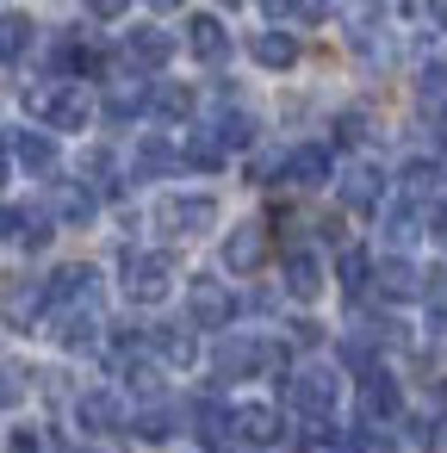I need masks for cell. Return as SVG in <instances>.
<instances>
[{
    "instance_id": "obj_1",
    "label": "cell",
    "mask_w": 447,
    "mask_h": 453,
    "mask_svg": "<svg viewBox=\"0 0 447 453\" xmlns=\"http://www.w3.org/2000/svg\"><path fill=\"white\" fill-rule=\"evenodd\" d=\"M26 106H32V119H38L44 131H81V125L94 119V106H88V94H81L75 81L38 88V94H26Z\"/></svg>"
},
{
    "instance_id": "obj_2",
    "label": "cell",
    "mask_w": 447,
    "mask_h": 453,
    "mask_svg": "<svg viewBox=\"0 0 447 453\" xmlns=\"http://www.w3.org/2000/svg\"><path fill=\"white\" fill-rule=\"evenodd\" d=\"M168 292H174V255L168 249H143V255L125 249V298L131 304H162Z\"/></svg>"
},
{
    "instance_id": "obj_3",
    "label": "cell",
    "mask_w": 447,
    "mask_h": 453,
    "mask_svg": "<svg viewBox=\"0 0 447 453\" xmlns=\"http://www.w3.org/2000/svg\"><path fill=\"white\" fill-rule=\"evenodd\" d=\"M286 354H280V342H261V335H230V342H218V372L224 379H255V372H267V366H280Z\"/></svg>"
},
{
    "instance_id": "obj_4",
    "label": "cell",
    "mask_w": 447,
    "mask_h": 453,
    "mask_svg": "<svg viewBox=\"0 0 447 453\" xmlns=\"http://www.w3.org/2000/svg\"><path fill=\"white\" fill-rule=\"evenodd\" d=\"M162 230L168 236H205L212 224H218V199H205V193H174V199H162Z\"/></svg>"
},
{
    "instance_id": "obj_5",
    "label": "cell",
    "mask_w": 447,
    "mask_h": 453,
    "mask_svg": "<svg viewBox=\"0 0 447 453\" xmlns=\"http://www.w3.org/2000/svg\"><path fill=\"white\" fill-rule=\"evenodd\" d=\"M286 397H292V410H298V416L329 422V410H335V372H329V366H304V372L286 385Z\"/></svg>"
},
{
    "instance_id": "obj_6",
    "label": "cell",
    "mask_w": 447,
    "mask_h": 453,
    "mask_svg": "<svg viewBox=\"0 0 447 453\" xmlns=\"http://www.w3.org/2000/svg\"><path fill=\"white\" fill-rule=\"evenodd\" d=\"M230 311H236V304H230V292H224L218 280H193V286H187V317H193L199 329H224Z\"/></svg>"
},
{
    "instance_id": "obj_7",
    "label": "cell",
    "mask_w": 447,
    "mask_h": 453,
    "mask_svg": "<svg viewBox=\"0 0 447 453\" xmlns=\"http://www.w3.org/2000/svg\"><path fill=\"white\" fill-rule=\"evenodd\" d=\"M75 422H81V434H112V428L125 422L119 391H81V397H75Z\"/></svg>"
},
{
    "instance_id": "obj_8",
    "label": "cell",
    "mask_w": 447,
    "mask_h": 453,
    "mask_svg": "<svg viewBox=\"0 0 447 453\" xmlns=\"http://www.w3.org/2000/svg\"><path fill=\"white\" fill-rule=\"evenodd\" d=\"M44 304H50V286H32V280H13V286H7V298H0V317H7L13 329H32V323L44 317Z\"/></svg>"
},
{
    "instance_id": "obj_9",
    "label": "cell",
    "mask_w": 447,
    "mask_h": 453,
    "mask_svg": "<svg viewBox=\"0 0 447 453\" xmlns=\"http://www.w3.org/2000/svg\"><path fill=\"white\" fill-rule=\"evenodd\" d=\"M379 199H385V174H379L373 162H354V168L342 174V205H348V211H379Z\"/></svg>"
},
{
    "instance_id": "obj_10",
    "label": "cell",
    "mask_w": 447,
    "mask_h": 453,
    "mask_svg": "<svg viewBox=\"0 0 447 453\" xmlns=\"http://www.w3.org/2000/svg\"><path fill=\"white\" fill-rule=\"evenodd\" d=\"M187 50H193L199 63H224V57H230V32H224V19L193 13V19H187Z\"/></svg>"
},
{
    "instance_id": "obj_11",
    "label": "cell",
    "mask_w": 447,
    "mask_h": 453,
    "mask_svg": "<svg viewBox=\"0 0 447 453\" xmlns=\"http://www.w3.org/2000/svg\"><path fill=\"white\" fill-rule=\"evenodd\" d=\"M94 280H100V273H94L88 261H75V267H57V273H50V304H63V311H81V304L94 298Z\"/></svg>"
},
{
    "instance_id": "obj_12",
    "label": "cell",
    "mask_w": 447,
    "mask_h": 453,
    "mask_svg": "<svg viewBox=\"0 0 447 453\" xmlns=\"http://www.w3.org/2000/svg\"><path fill=\"white\" fill-rule=\"evenodd\" d=\"M404 410V397H397V379H385V372H373L366 385H360V422L373 428V422H391Z\"/></svg>"
},
{
    "instance_id": "obj_13",
    "label": "cell",
    "mask_w": 447,
    "mask_h": 453,
    "mask_svg": "<svg viewBox=\"0 0 447 453\" xmlns=\"http://www.w3.org/2000/svg\"><path fill=\"white\" fill-rule=\"evenodd\" d=\"M168 57H174V38L156 32V26H137V32L125 38V63H137V69H162Z\"/></svg>"
},
{
    "instance_id": "obj_14",
    "label": "cell",
    "mask_w": 447,
    "mask_h": 453,
    "mask_svg": "<svg viewBox=\"0 0 447 453\" xmlns=\"http://www.w3.org/2000/svg\"><path fill=\"white\" fill-rule=\"evenodd\" d=\"M286 180L292 187H323L329 180V143H298L286 156Z\"/></svg>"
},
{
    "instance_id": "obj_15",
    "label": "cell",
    "mask_w": 447,
    "mask_h": 453,
    "mask_svg": "<svg viewBox=\"0 0 447 453\" xmlns=\"http://www.w3.org/2000/svg\"><path fill=\"white\" fill-rule=\"evenodd\" d=\"M261 255H267L261 224H236V230H230V242H224V267H230V273H255V267H261Z\"/></svg>"
},
{
    "instance_id": "obj_16",
    "label": "cell",
    "mask_w": 447,
    "mask_h": 453,
    "mask_svg": "<svg viewBox=\"0 0 447 453\" xmlns=\"http://www.w3.org/2000/svg\"><path fill=\"white\" fill-rule=\"evenodd\" d=\"M280 273H286V292H292V298H317V292H323V261H317L311 249H292Z\"/></svg>"
},
{
    "instance_id": "obj_17",
    "label": "cell",
    "mask_w": 447,
    "mask_h": 453,
    "mask_svg": "<svg viewBox=\"0 0 447 453\" xmlns=\"http://www.w3.org/2000/svg\"><path fill=\"white\" fill-rule=\"evenodd\" d=\"M373 286H379L385 298H416V292H422V273H416L404 255H385V261L373 267Z\"/></svg>"
},
{
    "instance_id": "obj_18",
    "label": "cell",
    "mask_w": 447,
    "mask_h": 453,
    "mask_svg": "<svg viewBox=\"0 0 447 453\" xmlns=\"http://www.w3.org/2000/svg\"><path fill=\"white\" fill-rule=\"evenodd\" d=\"M236 434H243L249 447H274V441H280V410H267V403H243V410H236Z\"/></svg>"
},
{
    "instance_id": "obj_19",
    "label": "cell",
    "mask_w": 447,
    "mask_h": 453,
    "mask_svg": "<svg viewBox=\"0 0 447 453\" xmlns=\"http://www.w3.org/2000/svg\"><path fill=\"white\" fill-rule=\"evenodd\" d=\"M32 44H38V26H32V13H0V63H19Z\"/></svg>"
},
{
    "instance_id": "obj_20",
    "label": "cell",
    "mask_w": 447,
    "mask_h": 453,
    "mask_svg": "<svg viewBox=\"0 0 447 453\" xmlns=\"http://www.w3.org/2000/svg\"><path fill=\"white\" fill-rule=\"evenodd\" d=\"M13 156H19L26 174H50V168H57V143H50V131H19V137H13Z\"/></svg>"
},
{
    "instance_id": "obj_21",
    "label": "cell",
    "mask_w": 447,
    "mask_h": 453,
    "mask_svg": "<svg viewBox=\"0 0 447 453\" xmlns=\"http://www.w3.org/2000/svg\"><path fill=\"white\" fill-rule=\"evenodd\" d=\"M57 342L69 348V354H88L94 342H100V323H94V311L81 304V311H63L57 317Z\"/></svg>"
},
{
    "instance_id": "obj_22",
    "label": "cell",
    "mask_w": 447,
    "mask_h": 453,
    "mask_svg": "<svg viewBox=\"0 0 447 453\" xmlns=\"http://www.w3.org/2000/svg\"><path fill=\"white\" fill-rule=\"evenodd\" d=\"M249 50H255L261 69H292V63H298V38H292V32H255Z\"/></svg>"
},
{
    "instance_id": "obj_23",
    "label": "cell",
    "mask_w": 447,
    "mask_h": 453,
    "mask_svg": "<svg viewBox=\"0 0 447 453\" xmlns=\"http://www.w3.org/2000/svg\"><path fill=\"white\" fill-rule=\"evenodd\" d=\"M422 218H428V205H416V199H391L385 218H379V224H385V242H410V236L422 230Z\"/></svg>"
},
{
    "instance_id": "obj_24",
    "label": "cell",
    "mask_w": 447,
    "mask_h": 453,
    "mask_svg": "<svg viewBox=\"0 0 447 453\" xmlns=\"http://www.w3.org/2000/svg\"><path fill=\"white\" fill-rule=\"evenodd\" d=\"M193 428H199V441H212V447H218V441L236 428V410H224L218 397H199V403H193Z\"/></svg>"
},
{
    "instance_id": "obj_25",
    "label": "cell",
    "mask_w": 447,
    "mask_h": 453,
    "mask_svg": "<svg viewBox=\"0 0 447 453\" xmlns=\"http://www.w3.org/2000/svg\"><path fill=\"white\" fill-rule=\"evenodd\" d=\"M205 131L218 137V150H249V143H255V119H249V112H218Z\"/></svg>"
},
{
    "instance_id": "obj_26",
    "label": "cell",
    "mask_w": 447,
    "mask_h": 453,
    "mask_svg": "<svg viewBox=\"0 0 447 453\" xmlns=\"http://www.w3.org/2000/svg\"><path fill=\"white\" fill-rule=\"evenodd\" d=\"M143 106H150V88H143V81H119V88L106 94V119H112V125H125V119H137Z\"/></svg>"
},
{
    "instance_id": "obj_27",
    "label": "cell",
    "mask_w": 447,
    "mask_h": 453,
    "mask_svg": "<svg viewBox=\"0 0 447 453\" xmlns=\"http://www.w3.org/2000/svg\"><path fill=\"white\" fill-rule=\"evenodd\" d=\"M187 156L174 150V143H162V137H150V143H137V174H174Z\"/></svg>"
},
{
    "instance_id": "obj_28",
    "label": "cell",
    "mask_w": 447,
    "mask_h": 453,
    "mask_svg": "<svg viewBox=\"0 0 447 453\" xmlns=\"http://www.w3.org/2000/svg\"><path fill=\"white\" fill-rule=\"evenodd\" d=\"M94 205H100L94 187H81V180H75V187H57V218H63V224H88Z\"/></svg>"
},
{
    "instance_id": "obj_29",
    "label": "cell",
    "mask_w": 447,
    "mask_h": 453,
    "mask_svg": "<svg viewBox=\"0 0 447 453\" xmlns=\"http://www.w3.org/2000/svg\"><path fill=\"white\" fill-rule=\"evenodd\" d=\"M150 342H156V354H162V360H168V366H193V354H199V348H193V335H187V329H156V335H150Z\"/></svg>"
},
{
    "instance_id": "obj_30",
    "label": "cell",
    "mask_w": 447,
    "mask_h": 453,
    "mask_svg": "<svg viewBox=\"0 0 447 453\" xmlns=\"http://www.w3.org/2000/svg\"><path fill=\"white\" fill-rule=\"evenodd\" d=\"M416 100H422V112H447V63H428V69H422Z\"/></svg>"
},
{
    "instance_id": "obj_31",
    "label": "cell",
    "mask_w": 447,
    "mask_h": 453,
    "mask_svg": "<svg viewBox=\"0 0 447 453\" xmlns=\"http://www.w3.org/2000/svg\"><path fill=\"white\" fill-rule=\"evenodd\" d=\"M131 428H137V434H143V441H168V434H174V428H181V416H174V410H168V403H150V410H143V416H137V422H131Z\"/></svg>"
},
{
    "instance_id": "obj_32",
    "label": "cell",
    "mask_w": 447,
    "mask_h": 453,
    "mask_svg": "<svg viewBox=\"0 0 447 453\" xmlns=\"http://www.w3.org/2000/svg\"><path fill=\"white\" fill-rule=\"evenodd\" d=\"M150 106H156L162 119H187V112H193V88H156Z\"/></svg>"
},
{
    "instance_id": "obj_33",
    "label": "cell",
    "mask_w": 447,
    "mask_h": 453,
    "mask_svg": "<svg viewBox=\"0 0 447 453\" xmlns=\"http://www.w3.org/2000/svg\"><path fill=\"white\" fill-rule=\"evenodd\" d=\"M366 280H373V261H366L360 249H348V255H342V286H348V292H360Z\"/></svg>"
},
{
    "instance_id": "obj_34",
    "label": "cell",
    "mask_w": 447,
    "mask_h": 453,
    "mask_svg": "<svg viewBox=\"0 0 447 453\" xmlns=\"http://www.w3.org/2000/svg\"><path fill=\"white\" fill-rule=\"evenodd\" d=\"M26 249H44L50 242V211H26V230H19Z\"/></svg>"
},
{
    "instance_id": "obj_35",
    "label": "cell",
    "mask_w": 447,
    "mask_h": 453,
    "mask_svg": "<svg viewBox=\"0 0 447 453\" xmlns=\"http://www.w3.org/2000/svg\"><path fill=\"white\" fill-rule=\"evenodd\" d=\"M348 453H404V447H397L391 434H373V428H360V434L348 441Z\"/></svg>"
},
{
    "instance_id": "obj_36",
    "label": "cell",
    "mask_w": 447,
    "mask_h": 453,
    "mask_svg": "<svg viewBox=\"0 0 447 453\" xmlns=\"http://www.w3.org/2000/svg\"><path fill=\"white\" fill-rule=\"evenodd\" d=\"M360 137H366V112H342V119H335V143L348 150V143H360Z\"/></svg>"
},
{
    "instance_id": "obj_37",
    "label": "cell",
    "mask_w": 447,
    "mask_h": 453,
    "mask_svg": "<svg viewBox=\"0 0 447 453\" xmlns=\"http://www.w3.org/2000/svg\"><path fill=\"white\" fill-rule=\"evenodd\" d=\"M292 13H298L304 26H317V19H329V0H292Z\"/></svg>"
},
{
    "instance_id": "obj_38",
    "label": "cell",
    "mask_w": 447,
    "mask_h": 453,
    "mask_svg": "<svg viewBox=\"0 0 447 453\" xmlns=\"http://www.w3.org/2000/svg\"><path fill=\"white\" fill-rule=\"evenodd\" d=\"M88 13L94 19H119V13H131V0H88Z\"/></svg>"
},
{
    "instance_id": "obj_39",
    "label": "cell",
    "mask_w": 447,
    "mask_h": 453,
    "mask_svg": "<svg viewBox=\"0 0 447 453\" xmlns=\"http://www.w3.org/2000/svg\"><path fill=\"white\" fill-rule=\"evenodd\" d=\"M13 453H44V434H38V428H19V434H13Z\"/></svg>"
},
{
    "instance_id": "obj_40",
    "label": "cell",
    "mask_w": 447,
    "mask_h": 453,
    "mask_svg": "<svg viewBox=\"0 0 447 453\" xmlns=\"http://www.w3.org/2000/svg\"><path fill=\"white\" fill-rule=\"evenodd\" d=\"M428 19H435V26L447 32V0H428Z\"/></svg>"
},
{
    "instance_id": "obj_41",
    "label": "cell",
    "mask_w": 447,
    "mask_h": 453,
    "mask_svg": "<svg viewBox=\"0 0 447 453\" xmlns=\"http://www.w3.org/2000/svg\"><path fill=\"white\" fill-rule=\"evenodd\" d=\"M428 224H435V236L447 242V205H435V218H428Z\"/></svg>"
},
{
    "instance_id": "obj_42",
    "label": "cell",
    "mask_w": 447,
    "mask_h": 453,
    "mask_svg": "<svg viewBox=\"0 0 447 453\" xmlns=\"http://www.w3.org/2000/svg\"><path fill=\"white\" fill-rule=\"evenodd\" d=\"M13 397H19V391H13V379H7V372H0V410H7Z\"/></svg>"
},
{
    "instance_id": "obj_43",
    "label": "cell",
    "mask_w": 447,
    "mask_h": 453,
    "mask_svg": "<svg viewBox=\"0 0 447 453\" xmlns=\"http://www.w3.org/2000/svg\"><path fill=\"white\" fill-rule=\"evenodd\" d=\"M143 7H150V13H174V7H181V0H143Z\"/></svg>"
},
{
    "instance_id": "obj_44",
    "label": "cell",
    "mask_w": 447,
    "mask_h": 453,
    "mask_svg": "<svg viewBox=\"0 0 447 453\" xmlns=\"http://www.w3.org/2000/svg\"><path fill=\"white\" fill-rule=\"evenodd\" d=\"M261 7H267V13L280 19V13H292V0H261Z\"/></svg>"
},
{
    "instance_id": "obj_45",
    "label": "cell",
    "mask_w": 447,
    "mask_h": 453,
    "mask_svg": "<svg viewBox=\"0 0 447 453\" xmlns=\"http://www.w3.org/2000/svg\"><path fill=\"white\" fill-rule=\"evenodd\" d=\"M0 180H7V137H0Z\"/></svg>"
},
{
    "instance_id": "obj_46",
    "label": "cell",
    "mask_w": 447,
    "mask_h": 453,
    "mask_svg": "<svg viewBox=\"0 0 447 453\" xmlns=\"http://www.w3.org/2000/svg\"><path fill=\"white\" fill-rule=\"evenodd\" d=\"M441 403H447V385H441Z\"/></svg>"
},
{
    "instance_id": "obj_47",
    "label": "cell",
    "mask_w": 447,
    "mask_h": 453,
    "mask_svg": "<svg viewBox=\"0 0 447 453\" xmlns=\"http://www.w3.org/2000/svg\"><path fill=\"white\" fill-rule=\"evenodd\" d=\"M441 150H447V131H441Z\"/></svg>"
},
{
    "instance_id": "obj_48",
    "label": "cell",
    "mask_w": 447,
    "mask_h": 453,
    "mask_svg": "<svg viewBox=\"0 0 447 453\" xmlns=\"http://www.w3.org/2000/svg\"><path fill=\"white\" fill-rule=\"evenodd\" d=\"M224 7H236V0H224Z\"/></svg>"
}]
</instances>
